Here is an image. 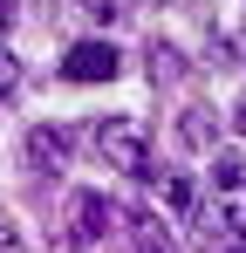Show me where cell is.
Segmentation results:
<instances>
[{
	"mask_svg": "<svg viewBox=\"0 0 246 253\" xmlns=\"http://www.w3.org/2000/svg\"><path fill=\"white\" fill-rule=\"evenodd\" d=\"M144 69H151V83H178L185 62H178V48H171V42H151V48H144Z\"/></svg>",
	"mask_w": 246,
	"mask_h": 253,
	"instance_id": "52a82bcc",
	"label": "cell"
},
{
	"mask_svg": "<svg viewBox=\"0 0 246 253\" xmlns=\"http://www.w3.org/2000/svg\"><path fill=\"white\" fill-rule=\"evenodd\" d=\"M164 199H171V212H178V219L199 206V192H192V178H185V171H164Z\"/></svg>",
	"mask_w": 246,
	"mask_h": 253,
	"instance_id": "9c48e42d",
	"label": "cell"
},
{
	"mask_svg": "<svg viewBox=\"0 0 246 253\" xmlns=\"http://www.w3.org/2000/svg\"><path fill=\"white\" fill-rule=\"evenodd\" d=\"M130 240H137V253H178L158 212H130Z\"/></svg>",
	"mask_w": 246,
	"mask_h": 253,
	"instance_id": "8992f818",
	"label": "cell"
},
{
	"mask_svg": "<svg viewBox=\"0 0 246 253\" xmlns=\"http://www.w3.org/2000/svg\"><path fill=\"white\" fill-rule=\"evenodd\" d=\"M117 69H123V55L110 42H76L62 55V76H69V83H110Z\"/></svg>",
	"mask_w": 246,
	"mask_h": 253,
	"instance_id": "7a4b0ae2",
	"label": "cell"
},
{
	"mask_svg": "<svg viewBox=\"0 0 246 253\" xmlns=\"http://www.w3.org/2000/svg\"><path fill=\"white\" fill-rule=\"evenodd\" d=\"M28 158H35L41 171H62V165H69V130L35 124V130H28Z\"/></svg>",
	"mask_w": 246,
	"mask_h": 253,
	"instance_id": "277c9868",
	"label": "cell"
},
{
	"mask_svg": "<svg viewBox=\"0 0 246 253\" xmlns=\"http://www.w3.org/2000/svg\"><path fill=\"white\" fill-rule=\"evenodd\" d=\"M0 253H28V240H21V226H14V219H0Z\"/></svg>",
	"mask_w": 246,
	"mask_h": 253,
	"instance_id": "8fae6325",
	"label": "cell"
},
{
	"mask_svg": "<svg viewBox=\"0 0 246 253\" xmlns=\"http://www.w3.org/2000/svg\"><path fill=\"white\" fill-rule=\"evenodd\" d=\"M233 124H240V130H246V103H240V110H233Z\"/></svg>",
	"mask_w": 246,
	"mask_h": 253,
	"instance_id": "4fadbf2b",
	"label": "cell"
},
{
	"mask_svg": "<svg viewBox=\"0 0 246 253\" xmlns=\"http://www.w3.org/2000/svg\"><path fill=\"white\" fill-rule=\"evenodd\" d=\"M178 137H185V151H212L219 124H205V110H185V117H178Z\"/></svg>",
	"mask_w": 246,
	"mask_h": 253,
	"instance_id": "ba28073f",
	"label": "cell"
},
{
	"mask_svg": "<svg viewBox=\"0 0 246 253\" xmlns=\"http://www.w3.org/2000/svg\"><path fill=\"white\" fill-rule=\"evenodd\" d=\"M233 253H246V247H233Z\"/></svg>",
	"mask_w": 246,
	"mask_h": 253,
	"instance_id": "5bb4252c",
	"label": "cell"
},
{
	"mask_svg": "<svg viewBox=\"0 0 246 253\" xmlns=\"http://www.w3.org/2000/svg\"><path fill=\"white\" fill-rule=\"evenodd\" d=\"M212 192L226 199V212H233V206H246V158L219 151V158H212Z\"/></svg>",
	"mask_w": 246,
	"mask_h": 253,
	"instance_id": "5b68a950",
	"label": "cell"
},
{
	"mask_svg": "<svg viewBox=\"0 0 246 253\" xmlns=\"http://www.w3.org/2000/svg\"><path fill=\"white\" fill-rule=\"evenodd\" d=\"M89 144H96V151H103V165L123 171V178H158L151 137H144V124H137V117H96Z\"/></svg>",
	"mask_w": 246,
	"mask_h": 253,
	"instance_id": "6da1fadb",
	"label": "cell"
},
{
	"mask_svg": "<svg viewBox=\"0 0 246 253\" xmlns=\"http://www.w3.org/2000/svg\"><path fill=\"white\" fill-rule=\"evenodd\" d=\"M14 14H21V7H14V0H0V35L14 28Z\"/></svg>",
	"mask_w": 246,
	"mask_h": 253,
	"instance_id": "7c38bea8",
	"label": "cell"
},
{
	"mask_svg": "<svg viewBox=\"0 0 246 253\" xmlns=\"http://www.w3.org/2000/svg\"><path fill=\"white\" fill-rule=\"evenodd\" d=\"M14 89H21V62H14V48L0 42V103H7Z\"/></svg>",
	"mask_w": 246,
	"mask_h": 253,
	"instance_id": "30bf717a",
	"label": "cell"
},
{
	"mask_svg": "<svg viewBox=\"0 0 246 253\" xmlns=\"http://www.w3.org/2000/svg\"><path fill=\"white\" fill-rule=\"evenodd\" d=\"M110 219H117V206H110L103 192H76V199H69V233H76V247H96V240L110 233Z\"/></svg>",
	"mask_w": 246,
	"mask_h": 253,
	"instance_id": "3957f363",
	"label": "cell"
}]
</instances>
